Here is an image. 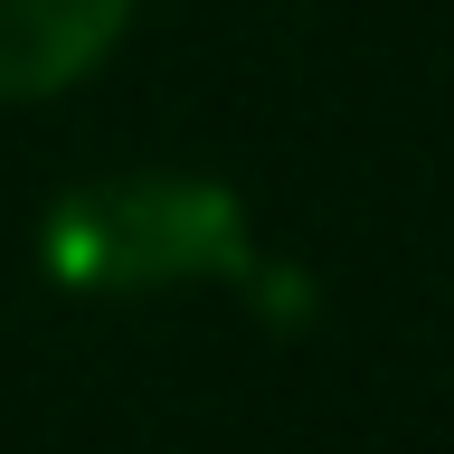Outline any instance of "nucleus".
<instances>
[{
    "label": "nucleus",
    "mask_w": 454,
    "mask_h": 454,
    "mask_svg": "<svg viewBox=\"0 0 454 454\" xmlns=\"http://www.w3.org/2000/svg\"><path fill=\"white\" fill-rule=\"evenodd\" d=\"M133 0H0V105H38L95 76Z\"/></svg>",
    "instance_id": "obj_1"
}]
</instances>
